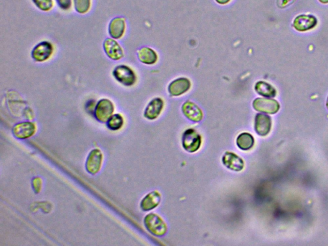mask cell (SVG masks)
I'll return each instance as SVG.
<instances>
[{"label": "cell", "mask_w": 328, "mask_h": 246, "mask_svg": "<svg viewBox=\"0 0 328 246\" xmlns=\"http://www.w3.org/2000/svg\"><path fill=\"white\" fill-rule=\"evenodd\" d=\"M145 225L147 230L153 235L161 237L167 232V226L158 215L150 213L145 218Z\"/></svg>", "instance_id": "cell-1"}, {"label": "cell", "mask_w": 328, "mask_h": 246, "mask_svg": "<svg viewBox=\"0 0 328 246\" xmlns=\"http://www.w3.org/2000/svg\"><path fill=\"white\" fill-rule=\"evenodd\" d=\"M113 75L118 82L128 87L134 85L137 80L133 70L125 65L116 67L113 69Z\"/></svg>", "instance_id": "cell-2"}, {"label": "cell", "mask_w": 328, "mask_h": 246, "mask_svg": "<svg viewBox=\"0 0 328 246\" xmlns=\"http://www.w3.org/2000/svg\"><path fill=\"white\" fill-rule=\"evenodd\" d=\"M114 112V105L109 100H101L96 107L95 115L98 121L107 122Z\"/></svg>", "instance_id": "cell-3"}, {"label": "cell", "mask_w": 328, "mask_h": 246, "mask_svg": "<svg viewBox=\"0 0 328 246\" xmlns=\"http://www.w3.org/2000/svg\"><path fill=\"white\" fill-rule=\"evenodd\" d=\"M184 149L188 152H196L201 144V138L198 133L193 129H189L184 133L182 137Z\"/></svg>", "instance_id": "cell-4"}, {"label": "cell", "mask_w": 328, "mask_h": 246, "mask_svg": "<svg viewBox=\"0 0 328 246\" xmlns=\"http://www.w3.org/2000/svg\"><path fill=\"white\" fill-rule=\"evenodd\" d=\"M103 162V155L102 151L99 149L92 150L85 164L87 171L92 175H97L102 169Z\"/></svg>", "instance_id": "cell-5"}, {"label": "cell", "mask_w": 328, "mask_h": 246, "mask_svg": "<svg viewBox=\"0 0 328 246\" xmlns=\"http://www.w3.org/2000/svg\"><path fill=\"white\" fill-rule=\"evenodd\" d=\"M36 131L37 127L34 122L26 121L15 125L12 129V134L17 139H27L32 137Z\"/></svg>", "instance_id": "cell-6"}, {"label": "cell", "mask_w": 328, "mask_h": 246, "mask_svg": "<svg viewBox=\"0 0 328 246\" xmlns=\"http://www.w3.org/2000/svg\"><path fill=\"white\" fill-rule=\"evenodd\" d=\"M54 47L50 42L43 41L37 44L32 50V57L36 62H44L51 57Z\"/></svg>", "instance_id": "cell-7"}, {"label": "cell", "mask_w": 328, "mask_h": 246, "mask_svg": "<svg viewBox=\"0 0 328 246\" xmlns=\"http://www.w3.org/2000/svg\"><path fill=\"white\" fill-rule=\"evenodd\" d=\"M253 106L256 111L274 114L279 110V105L276 100L269 99H257L253 102Z\"/></svg>", "instance_id": "cell-8"}, {"label": "cell", "mask_w": 328, "mask_h": 246, "mask_svg": "<svg viewBox=\"0 0 328 246\" xmlns=\"http://www.w3.org/2000/svg\"><path fill=\"white\" fill-rule=\"evenodd\" d=\"M317 24L316 17L312 15H299L294 19L293 26L299 32H306L314 29Z\"/></svg>", "instance_id": "cell-9"}, {"label": "cell", "mask_w": 328, "mask_h": 246, "mask_svg": "<svg viewBox=\"0 0 328 246\" xmlns=\"http://www.w3.org/2000/svg\"><path fill=\"white\" fill-rule=\"evenodd\" d=\"M103 48L105 54L112 60H118L124 57L122 47L113 39H106L103 43Z\"/></svg>", "instance_id": "cell-10"}, {"label": "cell", "mask_w": 328, "mask_h": 246, "mask_svg": "<svg viewBox=\"0 0 328 246\" xmlns=\"http://www.w3.org/2000/svg\"><path fill=\"white\" fill-rule=\"evenodd\" d=\"M272 126L271 118L269 115L259 114L256 115L254 129L261 136H266L271 131Z\"/></svg>", "instance_id": "cell-11"}, {"label": "cell", "mask_w": 328, "mask_h": 246, "mask_svg": "<svg viewBox=\"0 0 328 246\" xmlns=\"http://www.w3.org/2000/svg\"><path fill=\"white\" fill-rule=\"evenodd\" d=\"M223 162L227 168L234 171H241L244 169L243 160L233 153L226 152L223 157Z\"/></svg>", "instance_id": "cell-12"}, {"label": "cell", "mask_w": 328, "mask_h": 246, "mask_svg": "<svg viewBox=\"0 0 328 246\" xmlns=\"http://www.w3.org/2000/svg\"><path fill=\"white\" fill-rule=\"evenodd\" d=\"M190 87V81L185 78H181L171 83L169 86V92L172 96H180L188 91Z\"/></svg>", "instance_id": "cell-13"}, {"label": "cell", "mask_w": 328, "mask_h": 246, "mask_svg": "<svg viewBox=\"0 0 328 246\" xmlns=\"http://www.w3.org/2000/svg\"><path fill=\"white\" fill-rule=\"evenodd\" d=\"M182 111L189 119L194 122H199L203 119V112L194 103L186 102L183 104Z\"/></svg>", "instance_id": "cell-14"}, {"label": "cell", "mask_w": 328, "mask_h": 246, "mask_svg": "<svg viewBox=\"0 0 328 246\" xmlns=\"http://www.w3.org/2000/svg\"><path fill=\"white\" fill-rule=\"evenodd\" d=\"M125 21L121 17H115L113 19L110 21L109 28H108L110 36L115 39L121 38L125 34Z\"/></svg>", "instance_id": "cell-15"}, {"label": "cell", "mask_w": 328, "mask_h": 246, "mask_svg": "<svg viewBox=\"0 0 328 246\" xmlns=\"http://www.w3.org/2000/svg\"><path fill=\"white\" fill-rule=\"evenodd\" d=\"M163 106V100L160 99H154L146 107L145 116L148 119L153 120L160 115Z\"/></svg>", "instance_id": "cell-16"}, {"label": "cell", "mask_w": 328, "mask_h": 246, "mask_svg": "<svg viewBox=\"0 0 328 246\" xmlns=\"http://www.w3.org/2000/svg\"><path fill=\"white\" fill-rule=\"evenodd\" d=\"M161 200L160 194L158 192L149 193L140 203V208L143 211H150L157 207Z\"/></svg>", "instance_id": "cell-17"}, {"label": "cell", "mask_w": 328, "mask_h": 246, "mask_svg": "<svg viewBox=\"0 0 328 246\" xmlns=\"http://www.w3.org/2000/svg\"><path fill=\"white\" fill-rule=\"evenodd\" d=\"M138 58L141 62L146 64H155L158 59L155 52L147 47H144L138 50Z\"/></svg>", "instance_id": "cell-18"}, {"label": "cell", "mask_w": 328, "mask_h": 246, "mask_svg": "<svg viewBox=\"0 0 328 246\" xmlns=\"http://www.w3.org/2000/svg\"><path fill=\"white\" fill-rule=\"evenodd\" d=\"M254 144V138L249 133H242L237 137V144L242 150H249L253 147Z\"/></svg>", "instance_id": "cell-19"}, {"label": "cell", "mask_w": 328, "mask_h": 246, "mask_svg": "<svg viewBox=\"0 0 328 246\" xmlns=\"http://www.w3.org/2000/svg\"><path fill=\"white\" fill-rule=\"evenodd\" d=\"M255 90L257 93L266 97L276 96V90L272 85L265 82H259L255 85Z\"/></svg>", "instance_id": "cell-20"}, {"label": "cell", "mask_w": 328, "mask_h": 246, "mask_svg": "<svg viewBox=\"0 0 328 246\" xmlns=\"http://www.w3.org/2000/svg\"><path fill=\"white\" fill-rule=\"evenodd\" d=\"M124 125V119L122 115L120 114L112 115L109 120L107 121V127L111 130H119L123 127Z\"/></svg>", "instance_id": "cell-21"}, {"label": "cell", "mask_w": 328, "mask_h": 246, "mask_svg": "<svg viewBox=\"0 0 328 246\" xmlns=\"http://www.w3.org/2000/svg\"><path fill=\"white\" fill-rule=\"evenodd\" d=\"M76 11L80 14H85L89 11L90 0H74Z\"/></svg>", "instance_id": "cell-22"}, {"label": "cell", "mask_w": 328, "mask_h": 246, "mask_svg": "<svg viewBox=\"0 0 328 246\" xmlns=\"http://www.w3.org/2000/svg\"><path fill=\"white\" fill-rule=\"evenodd\" d=\"M35 6L42 11H49L54 6L53 0H32Z\"/></svg>", "instance_id": "cell-23"}, {"label": "cell", "mask_w": 328, "mask_h": 246, "mask_svg": "<svg viewBox=\"0 0 328 246\" xmlns=\"http://www.w3.org/2000/svg\"><path fill=\"white\" fill-rule=\"evenodd\" d=\"M32 186L35 193H39L42 189V180L39 177L34 178L32 181Z\"/></svg>", "instance_id": "cell-24"}, {"label": "cell", "mask_w": 328, "mask_h": 246, "mask_svg": "<svg viewBox=\"0 0 328 246\" xmlns=\"http://www.w3.org/2000/svg\"><path fill=\"white\" fill-rule=\"evenodd\" d=\"M56 1L60 8L65 10V11L69 10L72 7V0H56Z\"/></svg>", "instance_id": "cell-25"}, {"label": "cell", "mask_w": 328, "mask_h": 246, "mask_svg": "<svg viewBox=\"0 0 328 246\" xmlns=\"http://www.w3.org/2000/svg\"><path fill=\"white\" fill-rule=\"evenodd\" d=\"M279 1L281 2L282 3L279 4V6L281 7H285L287 6H289V4L292 3L294 0H279Z\"/></svg>", "instance_id": "cell-26"}, {"label": "cell", "mask_w": 328, "mask_h": 246, "mask_svg": "<svg viewBox=\"0 0 328 246\" xmlns=\"http://www.w3.org/2000/svg\"><path fill=\"white\" fill-rule=\"evenodd\" d=\"M216 1L219 4L224 5L228 4V2H230V0H216Z\"/></svg>", "instance_id": "cell-27"}, {"label": "cell", "mask_w": 328, "mask_h": 246, "mask_svg": "<svg viewBox=\"0 0 328 246\" xmlns=\"http://www.w3.org/2000/svg\"><path fill=\"white\" fill-rule=\"evenodd\" d=\"M320 2H321L322 4H327L328 0H319Z\"/></svg>", "instance_id": "cell-28"}, {"label": "cell", "mask_w": 328, "mask_h": 246, "mask_svg": "<svg viewBox=\"0 0 328 246\" xmlns=\"http://www.w3.org/2000/svg\"><path fill=\"white\" fill-rule=\"evenodd\" d=\"M326 107H327V109H328V99H327V100Z\"/></svg>", "instance_id": "cell-29"}]
</instances>
